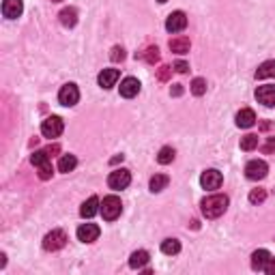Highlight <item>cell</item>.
I'll return each instance as SVG.
<instances>
[{"instance_id":"10","label":"cell","mask_w":275,"mask_h":275,"mask_svg":"<svg viewBox=\"0 0 275 275\" xmlns=\"http://www.w3.org/2000/svg\"><path fill=\"white\" fill-rule=\"evenodd\" d=\"M185 26H187V15L183 11H174L168 15V20H166L168 33H181V30H185Z\"/></svg>"},{"instance_id":"17","label":"cell","mask_w":275,"mask_h":275,"mask_svg":"<svg viewBox=\"0 0 275 275\" xmlns=\"http://www.w3.org/2000/svg\"><path fill=\"white\" fill-rule=\"evenodd\" d=\"M149 260H151L149 251L147 249H138V251H133V254H131V258H129V266L140 271V269H144V266L149 264Z\"/></svg>"},{"instance_id":"40","label":"cell","mask_w":275,"mask_h":275,"mask_svg":"<svg viewBox=\"0 0 275 275\" xmlns=\"http://www.w3.org/2000/svg\"><path fill=\"white\" fill-rule=\"evenodd\" d=\"M269 127H271V123H262V125H260L262 131H266V129H269Z\"/></svg>"},{"instance_id":"36","label":"cell","mask_w":275,"mask_h":275,"mask_svg":"<svg viewBox=\"0 0 275 275\" xmlns=\"http://www.w3.org/2000/svg\"><path fill=\"white\" fill-rule=\"evenodd\" d=\"M264 273L275 275V258H273V256L269 258V262H266V266H264Z\"/></svg>"},{"instance_id":"38","label":"cell","mask_w":275,"mask_h":275,"mask_svg":"<svg viewBox=\"0 0 275 275\" xmlns=\"http://www.w3.org/2000/svg\"><path fill=\"white\" fill-rule=\"evenodd\" d=\"M45 151H48V153H50V155H56V153L60 151V147H58V144H52V147H48V149H45Z\"/></svg>"},{"instance_id":"28","label":"cell","mask_w":275,"mask_h":275,"mask_svg":"<svg viewBox=\"0 0 275 275\" xmlns=\"http://www.w3.org/2000/svg\"><path fill=\"white\" fill-rule=\"evenodd\" d=\"M172 159H174V149L172 147H164L162 151H159V155H157V162L159 164H172Z\"/></svg>"},{"instance_id":"22","label":"cell","mask_w":275,"mask_h":275,"mask_svg":"<svg viewBox=\"0 0 275 275\" xmlns=\"http://www.w3.org/2000/svg\"><path fill=\"white\" fill-rule=\"evenodd\" d=\"M75 166H78V159H75V155H63V157H60V162H58V170L69 174V172L75 170Z\"/></svg>"},{"instance_id":"4","label":"cell","mask_w":275,"mask_h":275,"mask_svg":"<svg viewBox=\"0 0 275 275\" xmlns=\"http://www.w3.org/2000/svg\"><path fill=\"white\" fill-rule=\"evenodd\" d=\"M67 245V234L63 230H52L45 234L43 239V249L45 251H58Z\"/></svg>"},{"instance_id":"26","label":"cell","mask_w":275,"mask_h":275,"mask_svg":"<svg viewBox=\"0 0 275 275\" xmlns=\"http://www.w3.org/2000/svg\"><path fill=\"white\" fill-rule=\"evenodd\" d=\"M140 58H144L149 65H155L159 60V48H157V45H151V48L144 50V54H140Z\"/></svg>"},{"instance_id":"27","label":"cell","mask_w":275,"mask_h":275,"mask_svg":"<svg viewBox=\"0 0 275 275\" xmlns=\"http://www.w3.org/2000/svg\"><path fill=\"white\" fill-rule=\"evenodd\" d=\"M258 147V135L247 133L245 138H241V151H254Z\"/></svg>"},{"instance_id":"5","label":"cell","mask_w":275,"mask_h":275,"mask_svg":"<svg viewBox=\"0 0 275 275\" xmlns=\"http://www.w3.org/2000/svg\"><path fill=\"white\" fill-rule=\"evenodd\" d=\"M63 129H65V123H63V118L60 116H48L41 123V133L45 138H58L60 133H63Z\"/></svg>"},{"instance_id":"2","label":"cell","mask_w":275,"mask_h":275,"mask_svg":"<svg viewBox=\"0 0 275 275\" xmlns=\"http://www.w3.org/2000/svg\"><path fill=\"white\" fill-rule=\"evenodd\" d=\"M103 215V219H108V221H114L120 213H123V204H120V198L116 196H108V198H103V202H101V211H99Z\"/></svg>"},{"instance_id":"31","label":"cell","mask_w":275,"mask_h":275,"mask_svg":"<svg viewBox=\"0 0 275 275\" xmlns=\"http://www.w3.org/2000/svg\"><path fill=\"white\" fill-rule=\"evenodd\" d=\"M110 58L114 60V63H120V60H125V48H120V45H114Z\"/></svg>"},{"instance_id":"3","label":"cell","mask_w":275,"mask_h":275,"mask_svg":"<svg viewBox=\"0 0 275 275\" xmlns=\"http://www.w3.org/2000/svg\"><path fill=\"white\" fill-rule=\"evenodd\" d=\"M129 183H131V172L125 170V168H118V170L110 172V177H108V185H110V189H114V192L127 189Z\"/></svg>"},{"instance_id":"37","label":"cell","mask_w":275,"mask_h":275,"mask_svg":"<svg viewBox=\"0 0 275 275\" xmlns=\"http://www.w3.org/2000/svg\"><path fill=\"white\" fill-rule=\"evenodd\" d=\"M170 93H172L174 97H181V95H183V86H181V84H172Z\"/></svg>"},{"instance_id":"34","label":"cell","mask_w":275,"mask_h":275,"mask_svg":"<svg viewBox=\"0 0 275 275\" xmlns=\"http://www.w3.org/2000/svg\"><path fill=\"white\" fill-rule=\"evenodd\" d=\"M262 153H264V155H271V153H275V138H266V142L262 144Z\"/></svg>"},{"instance_id":"12","label":"cell","mask_w":275,"mask_h":275,"mask_svg":"<svg viewBox=\"0 0 275 275\" xmlns=\"http://www.w3.org/2000/svg\"><path fill=\"white\" fill-rule=\"evenodd\" d=\"M99 232H101V230H99L97 224H82L78 228V239L82 243H93V241L99 239Z\"/></svg>"},{"instance_id":"9","label":"cell","mask_w":275,"mask_h":275,"mask_svg":"<svg viewBox=\"0 0 275 275\" xmlns=\"http://www.w3.org/2000/svg\"><path fill=\"white\" fill-rule=\"evenodd\" d=\"M256 99L264 108H275V84H264L256 88Z\"/></svg>"},{"instance_id":"6","label":"cell","mask_w":275,"mask_h":275,"mask_svg":"<svg viewBox=\"0 0 275 275\" xmlns=\"http://www.w3.org/2000/svg\"><path fill=\"white\" fill-rule=\"evenodd\" d=\"M58 101L60 105H65V108H71V105H75L80 101V90L75 84H65L63 88H60L58 93Z\"/></svg>"},{"instance_id":"19","label":"cell","mask_w":275,"mask_h":275,"mask_svg":"<svg viewBox=\"0 0 275 275\" xmlns=\"http://www.w3.org/2000/svg\"><path fill=\"white\" fill-rule=\"evenodd\" d=\"M60 24H63L65 28H73L75 24H78V11L73 9V7H67V9L60 11Z\"/></svg>"},{"instance_id":"20","label":"cell","mask_w":275,"mask_h":275,"mask_svg":"<svg viewBox=\"0 0 275 275\" xmlns=\"http://www.w3.org/2000/svg\"><path fill=\"white\" fill-rule=\"evenodd\" d=\"M170 50L174 52V54H187L189 48H192V43H189L187 37H174V39H170Z\"/></svg>"},{"instance_id":"18","label":"cell","mask_w":275,"mask_h":275,"mask_svg":"<svg viewBox=\"0 0 275 275\" xmlns=\"http://www.w3.org/2000/svg\"><path fill=\"white\" fill-rule=\"evenodd\" d=\"M269 258H271V254L266 249H256L254 254H251V269H254V271H264Z\"/></svg>"},{"instance_id":"11","label":"cell","mask_w":275,"mask_h":275,"mask_svg":"<svg viewBox=\"0 0 275 275\" xmlns=\"http://www.w3.org/2000/svg\"><path fill=\"white\" fill-rule=\"evenodd\" d=\"M120 80V71L118 69H103L101 73H99V86L101 88H112V86H116V82Z\"/></svg>"},{"instance_id":"33","label":"cell","mask_w":275,"mask_h":275,"mask_svg":"<svg viewBox=\"0 0 275 275\" xmlns=\"http://www.w3.org/2000/svg\"><path fill=\"white\" fill-rule=\"evenodd\" d=\"M170 73H172V67H168V65H162L157 69V78L162 80V82H166L168 78H170Z\"/></svg>"},{"instance_id":"16","label":"cell","mask_w":275,"mask_h":275,"mask_svg":"<svg viewBox=\"0 0 275 275\" xmlns=\"http://www.w3.org/2000/svg\"><path fill=\"white\" fill-rule=\"evenodd\" d=\"M254 125H256V114H254V110L243 108L239 114H236V127L249 129V127H254Z\"/></svg>"},{"instance_id":"32","label":"cell","mask_w":275,"mask_h":275,"mask_svg":"<svg viewBox=\"0 0 275 275\" xmlns=\"http://www.w3.org/2000/svg\"><path fill=\"white\" fill-rule=\"evenodd\" d=\"M52 174H54V168H52V164H50V162L45 164V166H41V168H39V179H41V181H48V179L52 177Z\"/></svg>"},{"instance_id":"23","label":"cell","mask_w":275,"mask_h":275,"mask_svg":"<svg viewBox=\"0 0 275 275\" xmlns=\"http://www.w3.org/2000/svg\"><path fill=\"white\" fill-rule=\"evenodd\" d=\"M168 183H170V179H168L166 174H155V177L151 179L149 187H151V192H153V194H157V192H162V189L168 187Z\"/></svg>"},{"instance_id":"21","label":"cell","mask_w":275,"mask_h":275,"mask_svg":"<svg viewBox=\"0 0 275 275\" xmlns=\"http://www.w3.org/2000/svg\"><path fill=\"white\" fill-rule=\"evenodd\" d=\"M266 78H275V60H264L256 69V80H266Z\"/></svg>"},{"instance_id":"42","label":"cell","mask_w":275,"mask_h":275,"mask_svg":"<svg viewBox=\"0 0 275 275\" xmlns=\"http://www.w3.org/2000/svg\"><path fill=\"white\" fill-rule=\"evenodd\" d=\"M52 3H60V0H52Z\"/></svg>"},{"instance_id":"24","label":"cell","mask_w":275,"mask_h":275,"mask_svg":"<svg viewBox=\"0 0 275 275\" xmlns=\"http://www.w3.org/2000/svg\"><path fill=\"white\" fill-rule=\"evenodd\" d=\"M162 251L168 256H174V254H179L181 251V241L179 239H166L162 243Z\"/></svg>"},{"instance_id":"14","label":"cell","mask_w":275,"mask_h":275,"mask_svg":"<svg viewBox=\"0 0 275 275\" xmlns=\"http://www.w3.org/2000/svg\"><path fill=\"white\" fill-rule=\"evenodd\" d=\"M99 211H101V202H99V198H97V196H90L88 200L82 204L80 215H82L84 219H90V217H95Z\"/></svg>"},{"instance_id":"39","label":"cell","mask_w":275,"mask_h":275,"mask_svg":"<svg viewBox=\"0 0 275 275\" xmlns=\"http://www.w3.org/2000/svg\"><path fill=\"white\" fill-rule=\"evenodd\" d=\"M5 264H7V256L0 254V269H5Z\"/></svg>"},{"instance_id":"1","label":"cell","mask_w":275,"mask_h":275,"mask_svg":"<svg viewBox=\"0 0 275 275\" xmlns=\"http://www.w3.org/2000/svg\"><path fill=\"white\" fill-rule=\"evenodd\" d=\"M228 196H221V194H213V196H206L202 200V215L206 219H217L226 213L228 209Z\"/></svg>"},{"instance_id":"30","label":"cell","mask_w":275,"mask_h":275,"mask_svg":"<svg viewBox=\"0 0 275 275\" xmlns=\"http://www.w3.org/2000/svg\"><path fill=\"white\" fill-rule=\"evenodd\" d=\"M192 93H194L196 97H202V95L206 93V80H204V78H196V80L192 82Z\"/></svg>"},{"instance_id":"15","label":"cell","mask_w":275,"mask_h":275,"mask_svg":"<svg viewBox=\"0 0 275 275\" xmlns=\"http://www.w3.org/2000/svg\"><path fill=\"white\" fill-rule=\"evenodd\" d=\"M138 93H140V82H138V78H125L120 82V97L133 99Z\"/></svg>"},{"instance_id":"8","label":"cell","mask_w":275,"mask_h":275,"mask_svg":"<svg viewBox=\"0 0 275 275\" xmlns=\"http://www.w3.org/2000/svg\"><path fill=\"white\" fill-rule=\"evenodd\" d=\"M221 181H224V177H221V172L215 170V168H211V170H204L202 177H200V185L204 189H209V192H213V189H219Z\"/></svg>"},{"instance_id":"29","label":"cell","mask_w":275,"mask_h":275,"mask_svg":"<svg viewBox=\"0 0 275 275\" xmlns=\"http://www.w3.org/2000/svg\"><path fill=\"white\" fill-rule=\"evenodd\" d=\"M266 200V189L258 187V189H251L249 192V202L251 204H262Z\"/></svg>"},{"instance_id":"35","label":"cell","mask_w":275,"mask_h":275,"mask_svg":"<svg viewBox=\"0 0 275 275\" xmlns=\"http://www.w3.org/2000/svg\"><path fill=\"white\" fill-rule=\"evenodd\" d=\"M174 71H179V73H187V69H189V65L185 63V60H177V63H174Z\"/></svg>"},{"instance_id":"7","label":"cell","mask_w":275,"mask_h":275,"mask_svg":"<svg viewBox=\"0 0 275 275\" xmlns=\"http://www.w3.org/2000/svg\"><path fill=\"white\" fill-rule=\"evenodd\" d=\"M266 172H269V166H266L262 159H251V162L245 166V177L249 181H260L266 177Z\"/></svg>"},{"instance_id":"41","label":"cell","mask_w":275,"mask_h":275,"mask_svg":"<svg viewBox=\"0 0 275 275\" xmlns=\"http://www.w3.org/2000/svg\"><path fill=\"white\" fill-rule=\"evenodd\" d=\"M157 3H168V0H157Z\"/></svg>"},{"instance_id":"25","label":"cell","mask_w":275,"mask_h":275,"mask_svg":"<svg viewBox=\"0 0 275 275\" xmlns=\"http://www.w3.org/2000/svg\"><path fill=\"white\" fill-rule=\"evenodd\" d=\"M50 162V153L48 151H35L33 155H30V164H33L35 168H41Z\"/></svg>"},{"instance_id":"13","label":"cell","mask_w":275,"mask_h":275,"mask_svg":"<svg viewBox=\"0 0 275 275\" xmlns=\"http://www.w3.org/2000/svg\"><path fill=\"white\" fill-rule=\"evenodd\" d=\"M22 11H24V3H22V0H5L3 3V15L7 20L20 18Z\"/></svg>"}]
</instances>
